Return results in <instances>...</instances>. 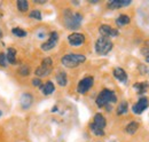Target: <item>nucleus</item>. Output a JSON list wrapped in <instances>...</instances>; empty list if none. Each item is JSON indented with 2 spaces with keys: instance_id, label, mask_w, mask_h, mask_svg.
Returning <instances> with one entry per match:
<instances>
[{
  "instance_id": "f257e3e1",
  "label": "nucleus",
  "mask_w": 149,
  "mask_h": 142,
  "mask_svg": "<svg viewBox=\"0 0 149 142\" xmlns=\"http://www.w3.org/2000/svg\"><path fill=\"white\" fill-rule=\"evenodd\" d=\"M83 21V16L79 13H72L70 9H65L63 13V23L67 29L77 30L80 28V23Z\"/></svg>"
},
{
  "instance_id": "f03ea898",
  "label": "nucleus",
  "mask_w": 149,
  "mask_h": 142,
  "mask_svg": "<svg viewBox=\"0 0 149 142\" xmlns=\"http://www.w3.org/2000/svg\"><path fill=\"white\" fill-rule=\"evenodd\" d=\"M116 102H117V96H116L115 92L108 88L102 89L99 93V95L96 96V100H95V103L99 108L110 106V104L116 103Z\"/></svg>"
},
{
  "instance_id": "7ed1b4c3",
  "label": "nucleus",
  "mask_w": 149,
  "mask_h": 142,
  "mask_svg": "<svg viewBox=\"0 0 149 142\" xmlns=\"http://www.w3.org/2000/svg\"><path fill=\"white\" fill-rule=\"evenodd\" d=\"M85 61H86V56L85 55H83V54H76V53L67 54V55H64L61 58V63L65 68H69V69H72V68H76V67L80 65Z\"/></svg>"
},
{
  "instance_id": "20e7f679",
  "label": "nucleus",
  "mask_w": 149,
  "mask_h": 142,
  "mask_svg": "<svg viewBox=\"0 0 149 142\" xmlns=\"http://www.w3.org/2000/svg\"><path fill=\"white\" fill-rule=\"evenodd\" d=\"M112 41L110 38L100 37L95 42V52L99 55H107L112 49Z\"/></svg>"
},
{
  "instance_id": "39448f33",
  "label": "nucleus",
  "mask_w": 149,
  "mask_h": 142,
  "mask_svg": "<svg viewBox=\"0 0 149 142\" xmlns=\"http://www.w3.org/2000/svg\"><path fill=\"white\" fill-rule=\"evenodd\" d=\"M53 69V61L51 57H46L42 60L41 64L35 70V74L37 76V78H42V77H47L51 74Z\"/></svg>"
},
{
  "instance_id": "423d86ee",
  "label": "nucleus",
  "mask_w": 149,
  "mask_h": 142,
  "mask_svg": "<svg viewBox=\"0 0 149 142\" xmlns=\"http://www.w3.org/2000/svg\"><path fill=\"white\" fill-rule=\"evenodd\" d=\"M94 84V78L88 76V77H85L83 78L79 83H78V86H77V92L79 94H86L90 89L92 88Z\"/></svg>"
},
{
  "instance_id": "0eeeda50",
  "label": "nucleus",
  "mask_w": 149,
  "mask_h": 142,
  "mask_svg": "<svg viewBox=\"0 0 149 142\" xmlns=\"http://www.w3.org/2000/svg\"><path fill=\"white\" fill-rule=\"evenodd\" d=\"M57 41H58V33H57L56 31H53V32H51L48 40H47V41H45L44 44H41V46H40V47H41V49H42V51L48 52V51L53 49L56 45H57Z\"/></svg>"
},
{
  "instance_id": "6e6552de",
  "label": "nucleus",
  "mask_w": 149,
  "mask_h": 142,
  "mask_svg": "<svg viewBox=\"0 0 149 142\" xmlns=\"http://www.w3.org/2000/svg\"><path fill=\"white\" fill-rule=\"evenodd\" d=\"M99 32H100L101 37H106V38L117 37V36L119 35V32H118L117 29H113V28H111V26L108 25V24H102V25H100Z\"/></svg>"
},
{
  "instance_id": "1a4fd4ad",
  "label": "nucleus",
  "mask_w": 149,
  "mask_h": 142,
  "mask_svg": "<svg viewBox=\"0 0 149 142\" xmlns=\"http://www.w3.org/2000/svg\"><path fill=\"white\" fill-rule=\"evenodd\" d=\"M68 41L74 47L81 46L85 42V36L83 33H79V32H72L71 35L68 36Z\"/></svg>"
},
{
  "instance_id": "9d476101",
  "label": "nucleus",
  "mask_w": 149,
  "mask_h": 142,
  "mask_svg": "<svg viewBox=\"0 0 149 142\" xmlns=\"http://www.w3.org/2000/svg\"><path fill=\"white\" fill-rule=\"evenodd\" d=\"M149 106V101L147 97H141L139 99V101L132 106V111L135 113V115H141Z\"/></svg>"
},
{
  "instance_id": "9b49d317",
  "label": "nucleus",
  "mask_w": 149,
  "mask_h": 142,
  "mask_svg": "<svg viewBox=\"0 0 149 142\" xmlns=\"http://www.w3.org/2000/svg\"><path fill=\"white\" fill-rule=\"evenodd\" d=\"M132 3L130 0H111L108 2V8L109 9H118L123 7H127Z\"/></svg>"
},
{
  "instance_id": "f8f14e48",
  "label": "nucleus",
  "mask_w": 149,
  "mask_h": 142,
  "mask_svg": "<svg viewBox=\"0 0 149 142\" xmlns=\"http://www.w3.org/2000/svg\"><path fill=\"white\" fill-rule=\"evenodd\" d=\"M112 74H113V77L117 79V80H119V81H122V83H127V79H129V77H127V73L125 72L124 69H122V68H115L113 71H112Z\"/></svg>"
},
{
  "instance_id": "ddd939ff",
  "label": "nucleus",
  "mask_w": 149,
  "mask_h": 142,
  "mask_svg": "<svg viewBox=\"0 0 149 142\" xmlns=\"http://www.w3.org/2000/svg\"><path fill=\"white\" fill-rule=\"evenodd\" d=\"M32 102H33V97L31 94L29 93H24L22 96H21V106L23 109H29L30 106H32Z\"/></svg>"
},
{
  "instance_id": "4468645a",
  "label": "nucleus",
  "mask_w": 149,
  "mask_h": 142,
  "mask_svg": "<svg viewBox=\"0 0 149 142\" xmlns=\"http://www.w3.org/2000/svg\"><path fill=\"white\" fill-rule=\"evenodd\" d=\"M92 123L95 126H97L99 128H101V129H104V127L107 126V120H106V118L103 117L102 113H95Z\"/></svg>"
},
{
  "instance_id": "2eb2a0df",
  "label": "nucleus",
  "mask_w": 149,
  "mask_h": 142,
  "mask_svg": "<svg viewBox=\"0 0 149 142\" xmlns=\"http://www.w3.org/2000/svg\"><path fill=\"white\" fill-rule=\"evenodd\" d=\"M39 88H40L41 93H42L44 95H51V94H53V93H54V90H55V86H54V84H53L52 81H46V83H45V84H42Z\"/></svg>"
},
{
  "instance_id": "dca6fc26",
  "label": "nucleus",
  "mask_w": 149,
  "mask_h": 142,
  "mask_svg": "<svg viewBox=\"0 0 149 142\" xmlns=\"http://www.w3.org/2000/svg\"><path fill=\"white\" fill-rule=\"evenodd\" d=\"M55 79H56V81H57V84H58L61 87H64V86H67V84H68V76H67V73H65L64 71L57 72Z\"/></svg>"
},
{
  "instance_id": "f3484780",
  "label": "nucleus",
  "mask_w": 149,
  "mask_h": 142,
  "mask_svg": "<svg viewBox=\"0 0 149 142\" xmlns=\"http://www.w3.org/2000/svg\"><path fill=\"white\" fill-rule=\"evenodd\" d=\"M6 57H7V62L9 64H16V49L13 47H9L7 49Z\"/></svg>"
},
{
  "instance_id": "a211bd4d",
  "label": "nucleus",
  "mask_w": 149,
  "mask_h": 142,
  "mask_svg": "<svg viewBox=\"0 0 149 142\" xmlns=\"http://www.w3.org/2000/svg\"><path fill=\"white\" fill-rule=\"evenodd\" d=\"M133 88L136 90L138 94H143L147 92V89L149 88V83L147 81H141V83H135L133 85Z\"/></svg>"
},
{
  "instance_id": "6ab92c4d",
  "label": "nucleus",
  "mask_w": 149,
  "mask_h": 142,
  "mask_svg": "<svg viewBox=\"0 0 149 142\" xmlns=\"http://www.w3.org/2000/svg\"><path fill=\"white\" fill-rule=\"evenodd\" d=\"M130 22H131L130 16L129 15H125V14H122V15H119L118 17L116 18V24L118 26H124V25L129 24Z\"/></svg>"
},
{
  "instance_id": "aec40b11",
  "label": "nucleus",
  "mask_w": 149,
  "mask_h": 142,
  "mask_svg": "<svg viewBox=\"0 0 149 142\" xmlns=\"http://www.w3.org/2000/svg\"><path fill=\"white\" fill-rule=\"evenodd\" d=\"M139 128V124L136 122H131L130 124H127V126L125 127V132L129 133V134H134Z\"/></svg>"
},
{
  "instance_id": "412c9836",
  "label": "nucleus",
  "mask_w": 149,
  "mask_h": 142,
  "mask_svg": "<svg viewBox=\"0 0 149 142\" xmlns=\"http://www.w3.org/2000/svg\"><path fill=\"white\" fill-rule=\"evenodd\" d=\"M16 6H17V9L22 13H25L29 9V2L26 0H19L16 2Z\"/></svg>"
},
{
  "instance_id": "4be33fe9",
  "label": "nucleus",
  "mask_w": 149,
  "mask_h": 142,
  "mask_svg": "<svg viewBox=\"0 0 149 142\" xmlns=\"http://www.w3.org/2000/svg\"><path fill=\"white\" fill-rule=\"evenodd\" d=\"M90 129H91V132L93 133L94 135H96V136H103V135H104V129L99 128V127L95 126L93 123L90 124Z\"/></svg>"
},
{
  "instance_id": "5701e85b",
  "label": "nucleus",
  "mask_w": 149,
  "mask_h": 142,
  "mask_svg": "<svg viewBox=\"0 0 149 142\" xmlns=\"http://www.w3.org/2000/svg\"><path fill=\"white\" fill-rule=\"evenodd\" d=\"M127 110H129V104H127V102L126 101H123V102H120L119 103V106L117 108V115H124V113H126L127 112Z\"/></svg>"
},
{
  "instance_id": "b1692460",
  "label": "nucleus",
  "mask_w": 149,
  "mask_h": 142,
  "mask_svg": "<svg viewBox=\"0 0 149 142\" xmlns=\"http://www.w3.org/2000/svg\"><path fill=\"white\" fill-rule=\"evenodd\" d=\"M17 72H19V76L26 77V76H29V74H30V68H29L26 64H22V65H19Z\"/></svg>"
},
{
  "instance_id": "393cba45",
  "label": "nucleus",
  "mask_w": 149,
  "mask_h": 142,
  "mask_svg": "<svg viewBox=\"0 0 149 142\" xmlns=\"http://www.w3.org/2000/svg\"><path fill=\"white\" fill-rule=\"evenodd\" d=\"M12 33L14 36H16V37H19V38H24V37H26V31H24V30L21 29V28H14V29H12Z\"/></svg>"
},
{
  "instance_id": "a878e982",
  "label": "nucleus",
  "mask_w": 149,
  "mask_h": 142,
  "mask_svg": "<svg viewBox=\"0 0 149 142\" xmlns=\"http://www.w3.org/2000/svg\"><path fill=\"white\" fill-rule=\"evenodd\" d=\"M29 17L33 18V19H37V21H41V13L37 10V9H35V10H32L31 13H30V15H29Z\"/></svg>"
},
{
  "instance_id": "bb28decb",
  "label": "nucleus",
  "mask_w": 149,
  "mask_h": 142,
  "mask_svg": "<svg viewBox=\"0 0 149 142\" xmlns=\"http://www.w3.org/2000/svg\"><path fill=\"white\" fill-rule=\"evenodd\" d=\"M8 65V62H7V57H6V54L5 53H0V67H3L6 68Z\"/></svg>"
},
{
  "instance_id": "cd10ccee",
  "label": "nucleus",
  "mask_w": 149,
  "mask_h": 142,
  "mask_svg": "<svg viewBox=\"0 0 149 142\" xmlns=\"http://www.w3.org/2000/svg\"><path fill=\"white\" fill-rule=\"evenodd\" d=\"M32 85L33 86H37V87H40L42 84H41V79L40 78H35L32 79Z\"/></svg>"
},
{
  "instance_id": "c85d7f7f",
  "label": "nucleus",
  "mask_w": 149,
  "mask_h": 142,
  "mask_svg": "<svg viewBox=\"0 0 149 142\" xmlns=\"http://www.w3.org/2000/svg\"><path fill=\"white\" fill-rule=\"evenodd\" d=\"M35 3H38V5H44V3H46V1H38V0H35Z\"/></svg>"
},
{
  "instance_id": "c756f323",
  "label": "nucleus",
  "mask_w": 149,
  "mask_h": 142,
  "mask_svg": "<svg viewBox=\"0 0 149 142\" xmlns=\"http://www.w3.org/2000/svg\"><path fill=\"white\" fill-rule=\"evenodd\" d=\"M56 110H57V106H54V108L52 109V111H53V112H54V111H56Z\"/></svg>"
},
{
  "instance_id": "7c9ffc66",
  "label": "nucleus",
  "mask_w": 149,
  "mask_h": 142,
  "mask_svg": "<svg viewBox=\"0 0 149 142\" xmlns=\"http://www.w3.org/2000/svg\"><path fill=\"white\" fill-rule=\"evenodd\" d=\"M72 3H74V5H79V1H74Z\"/></svg>"
},
{
  "instance_id": "2f4dec72",
  "label": "nucleus",
  "mask_w": 149,
  "mask_h": 142,
  "mask_svg": "<svg viewBox=\"0 0 149 142\" xmlns=\"http://www.w3.org/2000/svg\"><path fill=\"white\" fill-rule=\"evenodd\" d=\"M146 62H148L149 63V55L148 56H146Z\"/></svg>"
},
{
  "instance_id": "473e14b6",
  "label": "nucleus",
  "mask_w": 149,
  "mask_h": 142,
  "mask_svg": "<svg viewBox=\"0 0 149 142\" xmlns=\"http://www.w3.org/2000/svg\"><path fill=\"white\" fill-rule=\"evenodd\" d=\"M1 37H2V32H1V30H0V39H1Z\"/></svg>"
},
{
  "instance_id": "72a5a7b5",
  "label": "nucleus",
  "mask_w": 149,
  "mask_h": 142,
  "mask_svg": "<svg viewBox=\"0 0 149 142\" xmlns=\"http://www.w3.org/2000/svg\"><path fill=\"white\" fill-rule=\"evenodd\" d=\"M1 16H2V14H1V13H0V17H1Z\"/></svg>"
},
{
  "instance_id": "f704fd0d",
  "label": "nucleus",
  "mask_w": 149,
  "mask_h": 142,
  "mask_svg": "<svg viewBox=\"0 0 149 142\" xmlns=\"http://www.w3.org/2000/svg\"><path fill=\"white\" fill-rule=\"evenodd\" d=\"M0 116H1V111H0Z\"/></svg>"
}]
</instances>
